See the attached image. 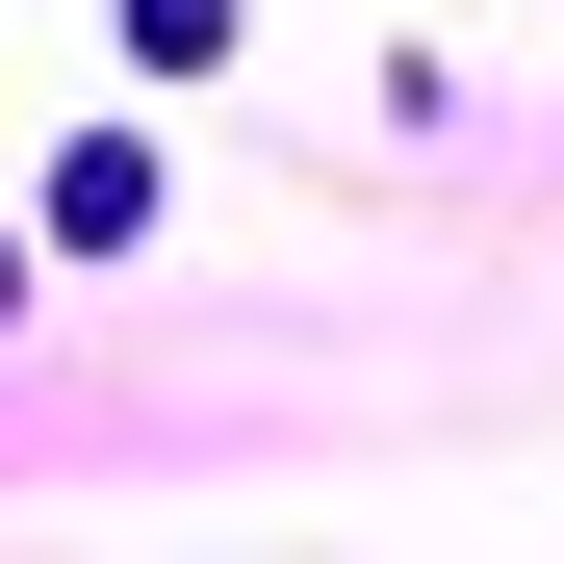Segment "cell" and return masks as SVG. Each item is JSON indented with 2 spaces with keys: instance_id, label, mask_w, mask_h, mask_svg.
Listing matches in <instances>:
<instances>
[{
  "instance_id": "3957f363",
  "label": "cell",
  "mask_w": 564,
  "mask_h": 564,
  "mask_svg": "<svg viewBox=\"0 0 564 564\" xmlns=\"http://www.w3.org/2000/svg\"><path fill=\"white\" fill-rule=\"evenodd\" d=\"M0 308H26V231H0Z\"/></svg>"
},
{
  "instance_id": "7a4b0ae2",
  "label": "cell",
  "mask_w": 564,
  "mask_h": 564,
  "mask_svg": "<svg viewBox=\"0 0 564 564\" xmlns=\"http://www.w3.org/2000/svg\"><path fill=\"white\" fill-rule=\"evenodd\" d=\"M257 52V0H129V77H231Z\"/></svg>"
},
{
  "instance_id": "6da1fadb",
  "label": "cell",
  "mask_w": 564,
  "mask_h": 564,
  "mask_svg": "<svg viewBox=\"0 0 564 564\" xmlns=\"http://www.w3.org/2000/svg\"><path fill=\"white\" fill-rule=\"evenodd\" d=\"M52 231H77V257H104V231H154V154H129V129H77V154H52Z\"/></svg>"
}]
</instances>
